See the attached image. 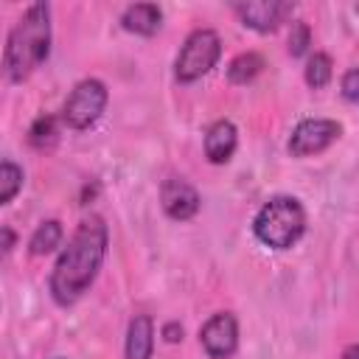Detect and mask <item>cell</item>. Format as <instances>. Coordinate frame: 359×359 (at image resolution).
<instances>
[{
    "instance_id": "52a82bcc",
    "label": "cell",
    "mask_w": 359,
    "mask_h": 359,
    "mask_svg": "<svg viewBox=\"0 0 359 359\" xmlns=\"http://www.w3.org/2000/svg\"><path fill=\"white\" fill-rule=\"evenodd\" d=\"M202 348L208 351L210 359H230L238 348V323L230 311H219L213 314L202 331H199Z\"/></svg>"
},
{
    "instance_id": "6da1fadb",
    "label": "cell",
    "mask_w": 359,
    "mask_h": 359,
    "mask_svg": "<svg viewBox=\"0 0 359 359\" xmlns=\"http://www.w3.org/2000/svg\"><path fill=\"white\" fill-rule=\"evenodd\" d=\"M107 238L109 236L101 216H90L76 227L50 272V294L59 306L76 303L93 286L107 255Z\"/></svg>"
},
{
    "instance_id": "7402d4cb",
    "label": "cell",
    "mask_w": 359,
    "mask_h": 359,
    "mask_svg": "<svg viewBox=\"0 0 359 359\" xmlns=\"http://www.w3.org/2000/svg\"><path fill=\"white\" fill-rule=\"evenodd\" d=\"M339 359H359V342L348 345V348L342 351V356H339Z\"/></svg>"
},
{
    "instance_id": "ffe728a7",
    "label": "cell",
    "mask_w": 359,
    "mask_h": 359,
    "mask_svg": "<svg viewBox=\"0 0 359 359\" xmlns=\"http://www.w3.org/2000/svg\"><path fill=\"white\" fill-rule=\"evenodd\" d=\"M163 337H165V342H180L182 339V325L180 323H165L163 325Z\"/></svg>"
},
{
    "instance_id": "2e32d148",
    "label": "cell",
    "mask_w": 359,
    "mask_h": 359,
    "mask_svg": "<svg viewBox=\"0 0 359 359\" xmlns=\"http://www.w3.org/2000/svg\"><path fill=\"white\" fill-rule=\"evenodd\" d=\"M328 81H331V56L328 53L309 56V62H306V84L314 87V90H320Z\"/></svg>"
},
{
    "instance_id": "44dd1931",
    "label": "cell",
    "mask_w": 359,
    "mask_h": 359,
    "mask_svg": "<svg viewBox=\"0 0 359 359\" xmlns=\"http://www.w3.org/2000/svg\"><path fill=\"white\" fill-rule=\"evenodd\" d=\"M0 236H3V252L8 255V252H11V247H14V233H11V227H3V230H0Z\"/></svg>"
},
{
    "instance_id": "ac0fdd59",
    "label": "cell",
    "mask_w": 359,
    "mask_h": 359,
    "mask_svg": "<svg viewBox=\"0 0 359 359\" xmlns=\"http://www.w3.org/2000/svg\"><path fill=\"white\" fill-rule=\"evenodd\" d=\"M309 42H311L309 25H306V22H294V25H292V34H289V53H292V56H303L306 48H309Z\"/></svg>"
},
{
    "instance_id": "ba28073f",
    "label": "cell",
    "mask_w": 359,
    "mask_h": 359,
    "mask_svg": "<svg viewBox=\"0 0 359 359\" xmlns=\"http://www.w3.org/2000/svg\"><path fill=\"white\" fill-rule=\"evenodd\" d=\"M233 11L238 14V20L258 31V34H269L275 31L289 14H292V3H280V0H250V3H236Z\"/></svg>"
},
{
    "instance_id": "d6986e66",
    "label": "cell",
    "mask_w": 359,
    "mask_h": 359,
    "mask_svg": "<svg viewBox=\"0 0 359 359\" xmlns=\"http://www.w3.org/2000/svg\"><path fill=\"white\" fill-rule=\"evenodd\" d=\"M342 95L348 101H359V67H351L342 76Z\"/></svg>"
},
{
    "instance_id": "9a60e30c",
    "label": "cell",
    "mask_w": 359,
    "mask_h": 359,
    "mask_svg": "<svg viewBox=\"0 0 359 359\" xmlns=\"http://www.w3.org/2000/svg\"><path fill=\"white\" fill-rule=\"evenodd\" d=\"M20 188H22V168L11 160H3V165H0V205H8Z\"/></svg>"
},
{
    "instance_id": "5bb4252c",
    "label": "cell",
    "mask_w": 359,
    "mask_h": 359,
    "mask_svg": "<svg viewBox=\"0 0 359 359\" xmlns=\"http://www.w3.org/2000/svg\"><path fill=\"white\" fill-rule=\"evenodd\" d=\"M261 67H264V59H261L258 53L247 50V53H238V56L230 62L227 79H230L233 84H247L250 79H255V76L261 73Z\"/></svg>"
},
{
    "instance_id": "7c38bea8",
    "label": "cell",
    "mask_w": 359,
    "mask_h": 359,
    "mask_svg": "<svg viewBox=\"0 0 359 359\" xmlns=\"http://www.w3.org/2000/svg\"><path fill=\"white\" fill-rule=\"evenodd\" d=\"M151 351H154L151 317L137 314L129 323V331H126V359H151Z\"/></svg>"
},
{
    "instance_id": "4fadbf2b",
    "label": "cell",
    "mask_w": 359,
    "mask_h": 359,
    "mask_svg": "<svg viewBox=\"0 0 359 359\" xmlns=\"http://www.w3.org/2000/svg\"><path fill=\"white\" fill-rule=\"evenodd\" d=\"M59 241H62V224L56 219H48L34 230L28 250H31V255H48L59 247Z\"/></svg>"
},
{
    "instance_id": "9c48e42d",
    "label": "cell",
    "mask_w": 359,
    "mask_h": 359,
    "mask_svg": "<svg viewBox=\"0 0 359 359\" xmlns=\"http://www.w3.org/2000/svg\"><path fill=\"white\" fill-rule=\"evenodd\" d=\"M160 205L165 210L168 219L174 222H188L196 216L199 210V194L191 182H185L182 177H171L163 182L160 188Z\"/></svg>"
},
{
    "instance_id": "3957f363",
    "label": "cell",
    "mask_w": 359,
    "mask_h": 359,
    "mask_svg": "<svg viewBox=\"0 0 359 359\" xmlns=\"http://www.w3.org/2000/svg\"><path fill=\"white\" fill-rule=\"evenodd\" d=\"M306 230V210L294 196H272L252 219V233L272 250H289Z\"/></svg>"
},
{
    "instance_id": "5b68a950",
    "label": "cell",
    "mask_w": 359,
    "mask_h": 359,
    "mask_svg": "<svg viewBox=\"0 0 359 359\" xmlns=\"http://www.w3.org/2000/svg\"><path fill=\"white\" fill-rule=\"evenodd\" d=\"M107 98H109V93H107V87H104V81H98V79H84V81H79L76 87H73V93L67 95V101H65V107H62V121L70 126V129H90L98 118H101V112H104V107H107Z\"/></svg>"
},
{
    "instance_id": "e0dca14e",
    "label": "cell",
    "mask_w": 359,
    "mask_h": 359,
    "mask_svg": "<svg viewBox=\"0 0 359 359\" xmlns=\"http://www.w3.org/2000/svg\"><path fill=\"white\" fill-rule=\"evenodd\" d=\"M28 140L31 146L36 149H45V146H53L56 143V118L53 115H39L31 129H28Z\"/></svg>"
},
{
    "instance_id": "277c9868",
    "label": "cell",
    "mask_w": 359,
    "mask_h": 359,
    "mask_svg": "<svg viewBox=\"0 0 359 359\" xmlns=\"http://www.w3.org/2000/svg\"><path fill=\"white\" fill-rule=\"evenodd\" d=\"M219 56H222V39H219V34L210 31V28H196L185 39L182 50L177 53V62H174L177 81L191 84V81L202 79L205 73H210V67L219 62Z\"/></svg>"
},
{
    "instance_id": "8992f818",
    "label": "cell",
    "mask_w": 359,
    "mask_h": 359,
    "mask_svg": "<svg viewBox=\"0 0 359 359\" xmlns=\"http://www.w3.org/2000/svg\"><path fill=\"white\" fill-rule=\"evenodd\" d=\"M342 135V126L331 118H306L294 126L289 137V154L292 157H309L325 151L337 137Z\"/></svg>"
},
{
    "instance_id": "30bf717a",
    "label": "cell",
    "mask_w": 359,
    "mask_h": 359,
    "mask_svg": "<svg viewBox=\"0 0 359 359\" xmlns=\"http://www.w3.org/2000/svg\"><path fill=\"white\" fill-rule=\"evenodd\" d=\"M236 146H238V132L224 118L216 121V123H210V129L205 132V157L210 163H216V165L219 163H227L233 157Z\"/></svg>"
},
{
    "instance_id": "8fae6325",
    "label": "cell",
    "mask_w": 359,
    "mask_h": 359,
    "mask_svg": "<svg viewBox=\"0 0 359 359\" xmlns=\"http://www.w3.org/2000/svg\"><path fill=\"white\" fill-rule=\"evenodd\" d=\"M160 22H163V11L157 3H135V6H126V11L121 14V25L140 36L157 34Z\"/></svg>"
},
{
    "instance_id": "7a4b0ae2",
    "label": "cell",
    "mask_w": 359,
    "mask_h": 359,
    "mask_svg": "<svg viewBox=\"0 0 359 359\" xmlns=\"http://www.w3.org/2000/svg\"><path fill=\"white\" fill-rule=\"evenodd\" d=\"M50 53V6L31 3L6 39L3 70L8 81H25Z\"/></svg>"
}]
</instances>
